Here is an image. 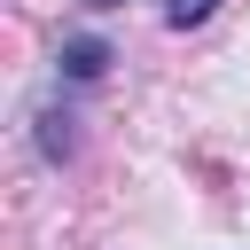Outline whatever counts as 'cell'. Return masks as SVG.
<instances>
[{"label": "cell", "mask_w": 250, "mask_h": 250, "mask_svg": "<svg viewBox=\"0 0 250 250\" xmlns=\"http://www.w3.org/2000/svg\"><path fill=\"white\" fill-rule=\"evenodd\" d=\"M102 62H109L102 39H70V47H62V70H70V78H102Z\"/></svg>", "instance_id": "1"}, {"label": "cell", "mask_w": 250, "mask_h": 250, "mask_svg": "<svg viewBox=\"0 0 250 250\" xmlns=\"http://www.w3.org/2000/svg\"><path fill=\"white\" fill-rule=\"evenodd\" d=\"M211 8H219V0H164V23H180V31H188V23H203Z\"/></svg>", "instance_id": "2"}, {"label": "cell", "mask_w": 250, "mask_h": 250, "mask_svg": "<svg viewBox=\"0 0 250 250\" xmlns=\"http://www.w3.org/2000/svg\"><path fill=\"white\" fill-rule=\"evenodd\" d=\"M94 8H117V0H94Z\"/></svg>", "instance_id": "3"}]
</instances>
